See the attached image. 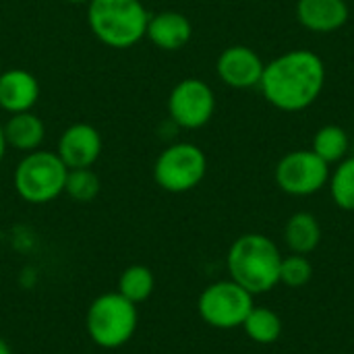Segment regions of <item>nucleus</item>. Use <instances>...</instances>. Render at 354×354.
<instances>
[{"mask_svg":"<svg viewBox=\"0 0 354 354\" xmlns=\"http://www.w3.org/2000/svg\"><path fill=\"white\" fill-rule=\"evenodd\" d=\"M330 197L336 207L344 212H354V156L344 158L330 172L328 180Z\"/></svg>","mask_w":354,"mask_h":354,"instance_id":"nucleus-20","label":"nucleus"},{"mask_svg":"<svg viewBox=\"0 0 354 354\" xmlns=\"http://www.w3.org/2000/svg\"><path fill=\"white\" fill-rule=\"evenodd\" d=\"M191 35H193V25L178 10H162V12L151 15L147 23V33H145V37H149L153 46L166 52L185 48Z\"/></svg>","mask_w":354,"mask_h":354,"instance_id":"nucleus-14","label":"nucleus"},{"mask_svg":"<svg viewBox=\"0 0 354 354\" xmlns=\"http://www.w3.org/2000/svg\"><path fill=\"white\" fill-rule=\"evenodd\" d=\"M68 168L56 151H29L15 170V191L27 203H50L64 193Z\"/></svg>","mask_w":354,"mask_h":354,"instance_id":"nucleus-5","label":"nucleus"},{"mask_svg":"<svg viewBox=\"0 0 354 354\" xmlns=\"http://www.w3.org/2000/svg\"><path fill=\"white\" fill-rule=\"evenodd\" d=\"M311 149L326 162V164H338L348 156L351 139L348 133L338 124H326L322 127L311 143Z\"/></svg>","mask_w":354,"mask_h":354,"instance_id":"nucleus-18","label":"nucleus"},{"mask_svg":"<svg viewBox=\"0 0 354 354\" xmlns=\"http://www.w3.org/2000/svg\"><path fill=\"white\" fill-rule=\"evenodd\" d=\"M313 278V266L307 255H282L280 261V284L288 288H303L311 282Z\"/></svg>","mask_w":354,"mask_h":354,"instance_id":"nucleus-22","label":"nucleus"},{"mask_svg":"<svg viewBox=\"0 0 354 354\" xmlns=\"http://www.w3.org/2000/svg\"><path fill=\"white\" fill-rule=\"evenodd\" d=\"M56 153L68 170L91 168L102 153V135L87 122L71 124L62 131Z\"/></svg>","mask_w":354,"mask_h":354,"instance_id":"nucleus-11","label":"nucleus"},{"mask_svg":"<svg viewBox=\"0 0 354 354\" xmlns=\"http://www.w3.org/2000/svg\"><path fill=\"white\" fill-rule=\"evenodd\" d=\"M87 21L93 35L110 48H131L147 33L149 12L141 0H89Z\"/></svg>","mask_w":354,"mask_h":354,"instance_id":"nucleus-3","label":"nucleus"},{"mask_svg":"<svg viewBox=\"0 0 354 354\" xmlns=\"http://www.w3.org/2000/svg\"><path fill=\"white\" fill-rule=\"evenodd\" d=\"M207 174V158L195 143L168 145L153 164V178L168 193L193 191Z\"/></svg>","mask_w":354,"mask_h":354,"instance_id":"nucleus-7","label":"nucleus"},{"mask_svg":"<svg viewBox=\"0 0 354 354\" xmlns=\"http://www.w3.org/2000/svg\"><path fill=\"white\" fill-rule=\"evenodd\" d=\"M322 224L311 212H297L284 224V243L290 253L309 255L322 243Z\"/></svg>","mask_w":354,"mask_h":354,"instance_id":"nucleus-16","label":"nucleus"},{"mask_svg":"<svg viewBox=\"0 0 354 354\" xmlns=\"http://www.w3.org/2000/svg\"><path fill=\"white\" fill-rule=\"evenodd\" d=\"M168 112L178 127L201 129L216 112V93L203 79H183L170 91Z\"/></svg>","mask_w":354,"mask_h":354,"instance_id":"nucleus-9","label":"nucleus"},{"mask_svg":"<svg viewBox=\"0 0 354 354\" xmlns=\"http://www.w3.org/2000/svg\"><path fill=\"white\" fill-rule=\"evenodd\" d=\"M266 62L249 46H230L226 48L216 62L218 77L232 89H253L259 87Z\"/></svg>","mask_w":354,"mask_h":354,"instance_id":"nucleus-10","label":"nucleus"},{"mask_svg":"<svg viewBox=\"0 0 354 354\" xmlns=\"http://www.w3.org/2000/svg\"><path fill=\"white\" fill-rule=\"evenodd\" d=\"M102 191V180L93 172V168H73L66 174L64 193L79 203L93 201Z\"/></svg>","mask_w":354,"mask_h":354,"instance_id":"nucleus-21","label":"nucleus"},{"mask_svg":"<svg viewBox=\"0 0 354 354\" xmlns=\"http://www.w3.org/2000/svg\"><path fill=\"white\" fill-rule=\"evenodd\" d=\"M0 354H12L10 346H8L6 340H2V338H0Z\"/></svg>","mask_w":354,"mask_h":354,"instance_id":"nucleus-24","label":"nucleus"},{"mask_svg":"<svg viewBox=\"0 0 354 354\" xmlns=\"http://www.w3.org/2000/svg\"><path fill=\"white\" fill-rule=\"evenodd\" d=\"M2 129H4L6 145L12 149L25 151V153L39 149V145L44 143V137H46V127H44L41 118L37 114H33L31 110L10 114V118L2 124Z\"/></svg>","mask_w":354,"mask_h":354,"instance_id":"nucleus-15","label":"nucleus"},{"mask_svg":"<svg viewBox=\"0 0 354 354\" xmlns=\"http://www.w3.org/2000/svg\"><path fill=\"white\" fill-rule=\"evenodd\" d=\"M6 139H4V129H2V124H0V162L4 160V153H6Z\"/></svg>","mask_w":354,"mask_h":354,"instance_id":"nucleus-23","label":"nucleus"},{"mask_svg":"<svg viewBox=\"0 0 354 354\" xmlns=\"http://www.w3.org/2000/svg\"><path fill=\"white\" fill-rule=\"evenodd\" d=\"M280 261L282 253L278 245L259 232L239 236L226 255L230 280L241 284L253 297L266 295L280 284Z\"/></svg>","mask_w":354,"mask_h":354,"instance_id":"nucleus-2","label":"nucleus"},{"mask_svg":"<svg viewBox=\"0 0 354 354\" xmlns=\"http://www.w3.org/2000/svg\"><path fill=\"white\" fill-rule=\"evenodd\" d=\"M255 297L234 280H218L205 286L197 301L199 317L216 330L243 328L247 315L255 307Z\"/></svg>","mask_w":354,"mask_h":354,"instance_id":"nucleus-6","label":"nucleus"},{"mask_svg":"<svg viewBox=\"0 0 354 354\" xmlns=\"http://www.w3.org/2000/svg\"><path fill=\"white\" fill-rule=\"evenodd\" d=\"M156 288L153 272L147 266H129L118 278V295H122L133 305L145 303Z\"/></svg>","mask_w":354,"mask_h":354,"instance_id":"nucleus-19","label":"nucleus"},{"mask_svg":"<svg viewBox=\"0 0 354 354\" xmlns=\"http://www.w3.org/2000/svg\"><path fill=\"white\" fill-rule=\"evenodd\" d=\"M326 85L324 58L305 48L288 50L266 62L259 89L270 106L282 112H303L317 102Z\"/></svg>","mask_w":354,"mask_h":354,"instance_id":"nucleus-1","label":"nucleus"},{"mask_svg":"<svg viewBox=\"0 0 354 354\" xmlns=\"http://www.w3.org/2000/svg\"><path fill=\"white\" fill-rule=\"evenodd\" d=\"M137 305L127 301L116 290L95 297L85 315V328L91 342L106 351L129 344L137 332Z\"/></svg>","mask_w":354,"mask_h":354,"instance_id":"nucleus-4","label":"nucleus"},{"mask_svg":"<svg viewBox=\"0 0 354 354\" xmlns=\"http://www.w3.org/2000/svg\"><path fill=\"white\" fill-rule=\"evenodd\" d=\"M351 8L346 0H299L297 19L313 33H334L346 25Z\"/></svg>","mask_w":354,"mask_h":354,"instance_id":"nucleus-12","label":"nucleus"},{"mask_svg":"<svg viewBox=\"0 0 354 354\" xmlns=\"http://www.w3.org/2000/svg\"><path fill=\"white\" fill-rule=\"evenodd\" d=\"M330 172V164H326L313 149H295L280 158L274 168V178L286 195L309 197L328 185Z\"/></svg>","mask_w":354,"mask_h":354,"instance_id":"nucleus-8","label":"nucleus"},{"mask_svg":"<svg viewBox=\"0 0 354 354\" xmlns=\"http://www.w3.org/2000/svg\"><path fill=\"white\" fill-rule=\"evenodd\" d=\"M39 97L35 75L25 68H8L0 75V108L8 114L27 112Z\"/></svg>","mask_w":354,"mask_h":354,"instance_id":"nucleus-13","label":"nucleus"},{"mask_svg":"<svg viewBox=\"0 0 354 354\" xmlns=\"http://www.w3.org/2000/svg\"><path fill=\"white\" fill-rule=\"evenodd\" d=\"M243 330L247 334L249 340H253L255 344L268 346L280 340L282 336V319L276 311L268 309V307H253L251 313L247 315Z\"/></svg>","mask_w":354,"mask_h":354,"instance_id":"nucleus-17","label":"nucleus"},{"mask_svg":"<svg viewBox=\"0 0 354 354\" xmlns=\"http://www.w3.org/2000/svg\"><path fill=\"white\" fill-rule=\"evenodd\" d=\"M66 2H73V4H81V2H89V0H66Z\"/></svg>","mask_w":354,"mask_h":354,"instance_id":"nucleus-25","label":"nucleus"}]
</instances>
